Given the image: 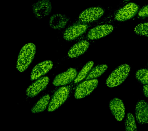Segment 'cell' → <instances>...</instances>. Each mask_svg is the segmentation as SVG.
<instances>
[{
    "mask_svg": "<svg viewBox=\"0 0 148 131\" xmlns=\"http://www.w3.org/2000/svg\"><path fill=\"white\" fill-rule=\"evenodd\" d=\"M53 62L51 60H46L37 64L32 69L30 77L31 80H34L39 79L45 75L52 68Z\"/></svg>",
    "mask_w": 148,
    "mask_h": 131,
    "instance_id": "14",
    "label": "cell"
},
{
    "mask_svg": "<svg viewBox=\"0 0 148 131\" xmlns=\"http://www.w3.org/2000/svg\"><path fill=\"white\" fill-rule=\"evenodd\" d=\"M76 75V70L69 68L66 72L57 75L53 80V84L57 87L68 84L75 79Z\"/></svg>",
    "mask_w": 148,
    "mask_h": 131,
    "instance_id": "9",
    "label": "cell"
},
{
    "mask_svg": "<svg viewBox=\"0 0 148 131\" xmlns=\"http://www.w3.org/2000/svg\"><path fill=\"white\" fill-rule=\"evenodd\" d=\"M50 99V96L49 95H46L42 97L31 109L32 113H39L44 111L49 103Z\"/></svg>",
    "mask_w": 148,
    "mask_h": 131,
    "instance_id": "17",
    "label": "cell"
},
{
    "mask_svg": "<svg viewBox=\"0 0 148 131\" xmlns=\"http://www.w3.org/2000/svg\"><path fill=\"white\" fill-rule=\"evenodd\" d=\"M36 46L34 43H27L21 49L17 62V69L20 72H24L29 66L34 58Z\"/></svg>",
    "mask_w": 148,
    "mask_h": 131,
    "instance_id": "1",
    "label": "cell"
},
{
    "mask_svg": "<svg viewBox=\"0 0 148 131\" xmlns=\"http://www.w3.org/2000/svg\"><path fill=\"white\" fill-rule=\"evenodd\" d=\"M138 15L141 18H148V5L142 7L139 12Z\"/></svg>",
    "mask_w": 148,
    "mask_h": 131,
    "instance_id": "23",
    "label": "cell"
},
{
    "mask_svg": "<svg viewBox=\"0 0 148 131\" xmlns=\"http://www.w3.org/2000/svg\"><path fill=\"white\" fill-rule=\"evenodd\" d=\"M94 62L92 61H90L87 63L75 78V83L79 82L85 78L88 73L91 71Z\"/></svg>",
    "mask_w": 148,
    "mask_h": 131,
    "instance_id": "19",
    "label": "cell"
},
{
    "mask_svg": "<svg viewBox=\"0 0 148 131\" xmlns=\"http://www.w3.org/2000/svg\"><path fill=\"white\" fill-rule=\"evenodd\" d=\"M98 83V80L96 79L88 80L82 83L75 90V98L79 99L88 96L96 89Z\"/></svg>",
    "mask_w": 148,
    "mask_h": 131,
    "instance_id": "4",
    "label": "cell"
},
{
    "mask_svg": "<svg viewBox=\"0 0 148 131\" xmlns=\"http://www.w3.org/2000/svg\"><path fill=\"white\" fill-rule=\"evenodd\" d=\"M125 1H130V0H125Z\"/></svg>",
    "mask_w": 148,
    "mask_h": 131,
    "instance_id": "25",
    "label": "cell"
},
{
    "mask_svg": "<svg viewBox=\"0 0 148 131\" xmlns=\"http://www.w3.org/2000/svg\"><path fill=\"white\" fill-rule=\"evenodd\" d=\"M136 79L143 84H148V70L141 69L138 70L136 73Z\"/></svg>",
    "mask_w": 148,
    "mask_h": 131,
    "instance_id": "21",
    "label": "cell"
},
{
    "mask_svg": "<svg viewBox=\"0 0 148 131\" xmlns=\"http://www.w3.org/2000/svg\"><path fill=\"white\" fill-rule=\"evenodd\" d=\"M108 66L105 64L97 65L92 69L88 74L86 78V80L96 79L100 76L106 71Z\"/></svg>",
    "mask_w": 148,
    "mask_h": 131,
    "instance_id": "18",
    "label": "cell"
},
{
    "mask_svg": "<svg viewBox=\"0 0 148 131\" xmlns=\"http://www.w3.org/2000/svg\"><path fill=\"white\" fill-rule=\"evenodd\" d=\"M89 43L86 41H80L74 45L68 52V56L71 58H76L86 51L89 48Z\"/></svg>",
    "mask_w": 148,
    "mask_h": 131,
    "instance_id": "16",
    "label": "cell"
},
{
    "mask_svg": "<svg viewBox=\"0 0 148 131\" xmlns=\"http://www.w3.org/2000/svg\"><path fill=\"white\" fill-rule=\"evenodd\" d=\"M69 93V90L68 87H63L58 89L54 93L50 102L48 111H53L60 107L67 100Z\"/></svg>",
    "mask_w": 148,
    "mask_h": 131,
    "instance_id": "3",
    "label": "cell"
},
{
    "mask_svg": "<svg viewBox=\"0 0 148 131\" xmlns=\"http://www.w3.org/2000/svg\"><path fill=\"white\" fill-rule=\"evenodd\" d=\"M34 14L37 19H40L48 16L52 10L49 0H39L32 5Z\"/></svg>",
    "mask_w": 148,
    "mask_h": 131,
    "instance_id": "5",
    "label": "cell"
},
{
    "mask_svg": "<svg viewBox=\"0 0 148 131\" xmlns=\"http://www.w3.org/2000/svg\"><path fill=\"white\" fill-rule=\"evenodd\" d=\"M130 67L127 64H122L116 69L110 75L106 84L110 88L117 87L122 83L129 75Z\"/></svg>",
    "mask_w": 148,
    "mask_h": 131,
    "instance_id": "2",
    "label": "cell"
},
{
    "mask_svg": "<svg viewBox=\"0 0 148 131\" xmlns=\"http://www.w3.org/2000/svg\"><path fill=\"white\" fill-rule=\"evenodd\" d=\"M104 13V10L101 8L90 7L83 11L79 15V19L83 22H92L100 19Z\"/></svg>",
    "mask_w": 148,
    "mask_h": 131,
    "instance_id": "6",
    "label": "cell"
},
{
    "mask_svg": "<svg viewBox=\"0 0 148 131\" xmlns=\"http://www.w3.org/2000/svg\"><path fill=\"white\" fill-rule=\"evenodd\" d=\"M49 81L48 77L45 76L38 79L30 86L26 90V94L29 97L36 96L47 87Z\"/></svg>",
    "mask_w": 148,
    "mask_h": 131,
    "instance_id": "10",
    "label": "cell"
},
{
    "mask_svg": "<svg viewBox=\"0 0 148 131\" xmlns=\"http://www.w3.org/2000/svg\"></svg>",
    "mask_w": 148,
    "mask_h": 131,
    "instance_id": "26",
    "label": "cell"
},
{
    "mask_svg": "<svg viewBox=\"0 0 148 131\" xmlns=\"http://www.w3.org/2000/svg\"><path fill=\"white\" fill-rule=\"evenodd\" d=\"M143 90L145 96L148 98V84H147L143 87Z\"/></svg>",
    "mask_w": 148,
    "mask_h": 131,
    "instance_id": "24",
    "label": "cell"
},
{
    "mask_svg": "<svg viewBox=\"0 0 148 131\" xmlns=\"http://www.w3.org/2000/svg\"><path fill=\"white\" fill-rule=\"evenodd\" d=\"M135 117L138 122L140 124L148 123V103L141 100L136 103L135 109Z\"/></svg>",
    "mask_w": 148,
    "mask_h": 131,
    "instance_id": "12",
    "label": "cell"
},
{
    "mask_svg": "<svg viewBox=\"0 0 148 131\" xmlns=\"http://www.w3.org/2000/svg\"><path fill=\"white\" fill-rule=\"evenodd\" d=\"M125 129L127 131H135L137 130L136 122L134 115L128 113L125 121Z\"/></svg>",
    "mask_w": 148,
    "mask_h": 131,
    "instance_id": "20",
    "label": "cell"
},
{
    "mask_svg": "<svg viewBox=\"0 0 148 131\" xmlns=\"http://www.w3.org/2000/svg\"><path fill=\"white\" fill-rule=\"evenodd\" d=\"M69 20V17L65 15L56 14L50 18L49 25L53 29H60L65 27Z\"/></svg>",
    "mask_w": 148,
    "mask_h": 131,
    "instance_id": "15",
    "label": "cell"
},
{
    "mask_svg": "<svg viewBox=\"0 0 148 131\" xmlns=\"http://www.w3.org/2000/svg\"><path fill=\"white\" fill-rule=\"evenodd\" d=\"M138 9V6L135 3H128L118 11L116 14L115 19L120 22L129 20L136 14Z\"/></svg>",
    "mask_w": 148,
    "mask_h": 131,
    "instance_id": "7",
    "label": "cell"
},
{
    "mask_svg": "<svg viewBox=\"0 0 148 131\" xmlns=\"http://www.w3.org/2000/svg\"><path fill=\"white\" fill-rule=\"evenodd\" d=\"M112 25L104 24L94 27L88 34V38L90 40H97L107 36L113 30Z\"/></svg>",
    "mask_w": 148,
    "mask_h": 131,
    "instance_id": "8",
    "label": "cell"
},
{
    "mask_svg": "<svg viewBox=\"0 0 148 131\" xmlns=\"http://www.w3.org/2000/svg\"><path fill=\"white\" fill-rule=\"evenodd\" d=\"M87 28V25L84 24L71 26L64 33V39L67 41H72L84 34Z\"/></svg>",
    "mask_w": 148,
    "mask_h": 131,
    "instance_id": "13",
    "label": "cell"
},
{
    "mask_svg": "<svg viewBox=\"0 0 148 131\" xmlns=\"http://www.w3.org/2000/svg\"><path fill=\"white\" fill-rule=\"evenodd\" d=\"M109 108L115 119L118 121H122L125 115V107L123 101L115 98L110 102Z\"/></svg>",
    "mask_w": 148,
    "mask_h": 131,
    "instance_id": "11",
    "label": "cell"
},
{
    "mask_svg": "<svg viewBox=\"0 0 148 131\" xmlns=\"http://www.w3.org/2000/svg\"><path fill=\"white\" fill-rule=\"evenodd\" d=\"M134 32L138 35L148 37V22L137 25L134 29Z\"/></svg>",
    "mask_w": 148,
    "mask_h": 131,
    "instance_id": "22",
    "label": "cell"
}]
</instances>
